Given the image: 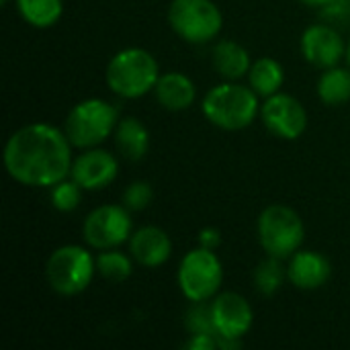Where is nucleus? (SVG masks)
Segmentation results:
<instances>
[{
    "label": "nucleus",
    "instance_id": "f257e3e1",
    "mask_svg": "<svg viewBox=\"0 0 350 350\" xmlns=\"http://www.w3.org/2000/svg\"><path fill=\"white\" fill-rule=\"evenodd\" d=\"M70 146L68 135L47 123L21 127L4 148L6 172L27 187H53L72 172Z\"/></svg>",
    "mask_w": 350,
    "mask_h": 350
},
{
    "label": "nucleus",
    "instance_id": "f03ea898",
    "mask_svg": "<svg viewBox=\"0 0 350 350\" xmlns=\"http://www.w3.org/2000/svg\"><path fill=\"white\" fill-rule=\"evenodd\" d=\"M160 68L154 55L142 47H127L115 53L107 66L109 88L123 98H139L156 88Z\"/></svg>",
    "mask_w": 350,
    "mask_h": 350
},
{
    "label": "nucleus",
    "instance_id": "7ed1b4c3",
    "mask_svg": "<svg viewBox=\"0 0 350 350\" xmlns=\"http://www.w3.org/2000/svg\"><path fill=\"white\" fill-rule=\"evenodd\" d=\"M203 115L217 127L240 131L260 113L258 94L242 84L224 82L213 86L203 98Z\"/></svg>",
    "mask_w": 350,
    "mask_h": 350
},
{
    "label": "nucleus",
    "instance_id": "20e7f679",
    "mask_svg": "<svg viewBox=\"0 0 350 350\" xmlns=\"http://www.w3.org/2000/svg\"><path fill=\"white\" fill-rule=\"evenodd\" d=\"M96 271V258L82 246L68 244L51 252L45 265V279L49 287L59 295L82 293Z\"/></svg>",
    "mask_w": 350,
    "mask_h": 350
},
{
    "label": "nucleus",
    "instance_id": "39448f33",
    "mask_svg": "<svg viewBox=\"0 0 350 350\" xmlns=\"http://www.w3.org/2000/svg\"><path fill=\"white\" fill-rule=\"evenodd\" d=\"M306 236V228L295 209L287 205H269L258 217V240L269 256L279 260L293 256Z\"/></svg>",
    "mask_w": 350,
    "mask_h": 350
},
{
    "label": "nucleus",
    "instance_id": "423d86ee",
    "mask_svg": "<svg viewBox=\"0 0 350 350\" xmlns=\"http://www.w3.org/2000/svg\"><path fill=\"white\" fill-rule=\"evenodd\" d=\"M117 125V109L100 98L78 103L66 117V135L76 148H94L103 144Z\"/></svg>",
    "mask_w": 350,
    "mask_h": 350
},
{
    "label": "nucleus",
    "instance_id": "0eeeda50",
    "mask_svg": "<svg viewBox=\"0 0 350 350\" xmlns=\"http://www.w3.org/2000/svg\"><path fill=\"white\" fill-rule=\"evenodd\" d=\"M172 31L189 43H207L219 35L224 16L213 0H172L168 6Z\"/></svg>",
    "mask_w": 350,
    "mask_h": 350
},
{
    "label": "nucleus",
    "instance_id": "6e6552de",
    "mask_svg": "<svg viewBox=\"0 0 350 350\" xmlns=\"http://www.w3.org/2000/svg\"><path fill=\"white\" fill-rule=\"evenodd\" d=\"M224 281V269L213 250L195 248L185 254L178 267V285L187 299L207 301L211 299Z\"/></svg>",
    "mask_w": 350,
    "mask_h": 350
},
{
    "label": "nucleus",
    "instance_id": "1a4fd4ad",
    "mask_svg": "<svg viewBox=\"0 0 350 350\" xmlns=\"http://www.w3.org/2000/svg\"><path fill=\"white\" fill-rule=\"evenodd\" d=\"M84 240L96 250H111L123 244L131 234L129 209L123 205H103L84 219Z\"/></svg>",
    "mask_w": 350,
    "mask_h": 350
},
{
    "label": "nucleus",
    "instance_id": "9d476101",
    "mask_svg": "<svg viewBox=\"0 0 350 350\" xmlns=\"http://www.w3.org/2000/svg\"><path fill=\"white\" fill-rule=\"evenodd\" d=\"M260 115L267 129L281 139H297L308 127V113L291 94L277 92L267 96L265 105L260 107Z\"/></svg>",
    "mask_w": 350,
    "mask_h": 350
},
{
    "label": "nucleus",
    "instance_id": "9b49d317",
    "mask_svg": "<svg viewBox=\"0 0 350 350\" xmlns=\"http://www.w3.org/2000/svg\"><path fill=\"white\" fill-rule=\"evenodd\" d=\"M215 336L242 340L252 328V308L240 293H224L211 304Z\"/></svg>",
    "mask_w": 350,
    "mask_h": 350
},
{
    "label": "nucleus",
    "instance_id": "f8f14e48",
    "mask_svg": "<svg viewBox=\"0 0 350 350\" xmlns=\"http://www.w3.org/2000/svg\"><path fill=\"white\" fill-rule=\"evenodd\" d=\"M304 57L316 68H334L347 55L340 33L330 25H312L301 35Z\"/></svg>",
    "mask_w": 350,
    "mask_h": 350
},
{
    "label": "nucleus",
    "instance_id": "ddd939ff",
    "mask_svg": "<svg viewBox=\"0 0 350 350\" xmlns=\"http://www.w3.org/2000/svg\"><path fill=\"white\" fill-rule=\"evenodd\" d=\"M119 164L107 150H88L72 162L70 176L86 191H98L111 185L117 176Z\"/></svg>",
    "mask_w": 350,
    "mask_h": 350
},
{
    "label": "nucleus",
    "instance_id": "4468645a",
    "mask_svg": "<svg viewBox=\"0 0 350 350\" xmlns=\"http://www.w3.org/2000/svg\"><path fill=\"white\" fill-rule=\"evenodd\" d=\"M129 252L142 267L156 269L170 258L172 242L164 230H160L156 226H146L131 236Z\"/></svg>",
    "mask_w": 350,
    "mask_h": 350
},
{
    "label": "nucleus",
    "instance_id": "2eb2a0df",
    "mask_svg": "<svg viewBox=\"0 0 350 350\" xmlns=\"http://www.w3.org/2000/svg\"><path fill=\"white\" fill-rule=\"evenodd\" d=\"M330 260L312 250L295 252L287 267V279L304 291L320 289L330 279Z\"/></svg>",
    "mask_w": 350,
    "mask_h": 350
},
{
    "label": "nucleus",
    "instance_id": "dca6fc26",
    "mask_svg": "<svg viewBox=\"0 0 350 350\" xmlns=\"http://www.w3.org/2000/svg\"><path fill=\"white\" fill-rule=\"evenodd\" d=\"M156 98L168 111H185L195 103L197 88L193 80L180 72H168L156 82Z\"/></svg>",
    "mask_w": 350,
    "mask_h": 350
},
{
    "label": "nucleus",
    "instance_id": "f3484780",
    "mask_svg": "<svg viewBox=\"0 0 350 350\" xmlns=\"http://www.w3.org/2000/svg\"><path fill=\"white\" fill-rule=\"evenodd\" d=\"M213 66L226 80H238L250 72V53L232 39H224L213 47Z\"/></svg>",
    "mask_w": 350,
    "mask_h": 350
},
{
    "label": "nucleus",
    "instance_id": "a211bd4d",
    "mask_svg": "<svg viewBox=\"0 0 350 350\" xmlns=\"http://www.w3.org/2000/svg\"><path fill=\"white\" fill-rule=\"evenodd\" d=\"M115 142H117V148L123 154V158L137 162L146 156V152L150 148V131L139 119L125 117L123 121L117 123Z\"/></svg>",
    "mask_w": 350,
    "mask_h": 350
},
{
    "label": "nucleus",
    "instance_id": "6ab92c4d",
    "mask_svg": "<svg viewBox=\"0 0 350 350\" xmlns=\"http://www.w3.org/2000/svg\"><path fill=\"white\" fill-rule=\"evenodd\" d=\"M285 72L283 66L273 57H260L250 66L248 82L258 96H273L283 86Z\"/></svg>",
    "mask_w": 350,
    "mask_h": 350
},
{
    "label": "nucleus",
    "instance_id": "aec40b11",
    "mask_svg": "<svg viewBox=\"0 0 350 350\" xmlns=\"http://www.w3.org/2000/svg\"><path fill=\"white\" fill-rule=\"evenodd\" d=\"M318 96L324 105L338 107L350 100V70L328 68L318 80Z\"/></svg>",
    "mask_w": 350,
    "mask_h": 350
},
{
    "label": "nucleus",
    "instance_id": "412c9836",
    "mask_svg": "<svg viewBox=\"0 0 350 350\" xmlns=\"http://www.w3.org/2000/svg\"><path fill=\"white\" fill-rule=\"evenodd\" d=\"M16 6L21 16L37 29L55 25L64 12L62 0H16Z\"/></svg>",
    "mask_w": 350,
    "mask_h": 350
},
{
    "label": "nucleus",
    "instance_id": "4be33fe9",
    "mask_svg": "<svg viewBox=\"0 0 350 350\" xmlns=\"http://www.w3.org/2000/svg\"><path fill=\"white\" fill-rule=\"evenodd\" d=\"M96 271L107 281H113V283H121V281L129 279L133 273L131 258L123 252H113V250L100 252L96 256Z\"/></svg>",
    "mask_w": 350,
    "mask_h": 350
},
{
    "label": "nucleus",
    "instance_id": "5701e85b",
    "mask_svg": "<svg viewBox=\"0 0 350 350\" xmlns=\"http://www.w3.org/2000/svg\"><path fill=\"white\" fill-rule=\"evenodd\" d=\"M283 279H285L283 267L275 256L262 260L254 271V287L260 295H275L281 289Z\"/></svg>",
    "mask_w": 350,
    "mask_h": 350
},
{
    "label": "nucleus",
    "instance_id": "b1692460",
    "mask_svg": "<svg viewBox=\"0 0 350 350\" xmlns=\"http://www.w3.org/2000/svg\"><path fill=\"white\" fill-rule=\"evenodd\" d=\"M80 197H82V187L74 178L72 180L64 178L51 189V205L62 213L74 211L80 203Z\"/></svg>",
    "mask_w": 350,
    "mask_h": 350
},
{
    "label": "nucleus",
    "instance_id": "393cba45",
    "mask_svg": "<svg viewBox=\"0 0 350 350\" xmlns=\"http://www.w3.org/2000/svg\"><path fill=\"white\" fill-rule=\"evenodd\" d=\"M154 199V193H152V187L144 180H137V183H131L125 193H123V205L129 209V211H142L146 209Z\"/></svg>",
    "mask_w": 350,
    "mask_h": 350
},
{
    "label": "nucleus",
    "instance_id": "a878e982",
    "mask_svg": "<svg viewBox=\"0 0 350 350\" xmlns=\"http://www.w3.org/2000/svg\"><path fill=\"white\" fill-rule=\"evenodd\" d=\"M203 301H197V306L187 314V328L193 334H213L215 336V326L211 318V306L205 308L201 306Z\"/></svg>",
    "mask_w": 350,
    "mask_h": 350
},
{
    "label": "nucleus",
    "instance_id": "bb28decb",
    "mask_svg": "<svg viewBox=\"0 0 350 350\" xmlns=\"http://www.w3.org/2000/svg\"><path fill=\"white\" fill-rule=\"evenodd\" d=\"M320 14L334 25H350V0H330L320 8Z\"/></svg>",
    "mask_w": 350,
    "mask_h": 350
},
{
    "label": "nucleus",
    "instance_id": "cd10ccee",
    "mask_svg": "<svg viewBox=\"0 0 350 350\" xmlns=\"http://www.w3.org/2000/svg\"><path fill=\"white\" fill-rule=\"evenodd\" d=\"M217 347V338L213 334H193V338L185 345L189 350H213Z\"/></svg>",
    "mask_w": 350,
    "mask_h": 350
},
{
    "label": "nucleus",
    "instance_id": "c85d7f7f",
    "mask_svg": "<svg viewBox=\"0 0 350 350\" xmlns=\"http://www.w3.org/2000/svg\"><path fill=\"white\" fill-rule=\"evenodd\" d=\"M221 244V234L215 228H205L199 234V246L207 250H215Z\"/></svg>",
    "mask_w": 350,
    "mask_h": 350
},
{
    "label": "nucleus",
    "instance_id": "c756f323",
    "mask_svg": "<svg viewBox=\"0 0 350 350\" xmlns=\"http://www.w3.org/2000/svg\"><path fill=\"white\" fill-rule=\"evenodd\" d=\"M301 4H306V6H316V8H322L324 4H328L330 0H299Z\"/></svg>",
    "mask_w": 350,
    "mask_h": 350
},
{
    "label": "nucleus",
    "instance_id": "7c9ffc66",
    "mask_svg": "<svg viewBox=\"0 0 350 350\" xmlns=\"http://www.w3.org/2000/svg\"><path fill=\"white\" fill-rule=\"evenodd\" d=\"M347 62H349V66H350V41H349V45H347Z\"/></svg>",
    "mask_w": 350,
    "mask_h": 350
},
{
    "label": "nucleus",
    "instance_id": "2f4dec72",
    "mask_svg": "<svg viewBox=\"0 0 350 350\" xmlns=\"http://www.w3.org/2000/svg\"><path fill=\"white\" fill-rule=\"evenodd\" d=\"M0 2H2V4H8V0H0Z\"/></svg>",
    "mask_w": 350,
    "mask_h": 350
}]
</instances>
